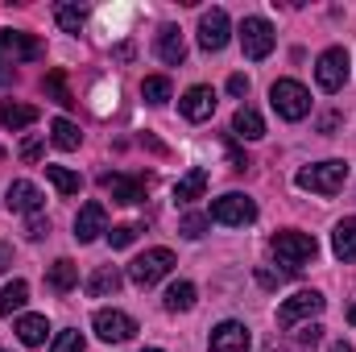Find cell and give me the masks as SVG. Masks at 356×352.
I'll return each mask as SVG.
<instances>
[{"instance_id": "cb8c5ba5", "label": "cell", "mask_w": 356, "mask_h": 352, "mask_svg": "<svg viewBox=\"0 0 356 352\" xmlns=\"http://www.w3.org/2000/svg\"><path fill=\"white\" fill-rule=\"evenodd\" d=\"M75 282H79V265L71 262V257H58V262L50 265V290L67 294V290H75Z\"/></svg>"}, {"instance_id": "52a82bcc", "label": "cell", "mask_w": 356, "mask_h": 352, "mask_svg": "<svg viewBox=\"0 0 356 352\" xmlns=\"http://www.w3.org/2000/svg\"><path fill=\"white\" fill-rule=\"evenodd\" d=\"M315 79H319V88L323 91H340L344 88V83H348V50H344V46L323 50L319 63H315Z\"/></svg>"}, {"instance_id": "b9f144b4", "label": "cell", "mask_w": 356, "mask_h": 352, "mask_svg": "<svg viewBox=\"0 0 356 352\" xmlns=\"http://www.w3.org/2000/svg\"><path fill=\"white\" fill-rule=\"evenodd\" d=\"M348 323H353V328H356V303H353V307H348Z\"/></svg>"}, {"instance_id": "f35d334b", "label": "cell", "mask_w": 356, "mask_h": 352, "mask_svg": "<svg viewBox=\"0 0 356 352\" xmlns=\"http://www.w3.org/2000/svg\"><path fill=\"white\" fill-rule=\"evenodd\" d=\"M8 265H13V249H8V245H4V241H0V273H4V269H8Z\"/></svg>"}, {"instance_id": "ac0fdd59", "label": "cell", "mask_w": 356, "mask_h": 352, "mask_svg": "<svg viewBox=\"0 0 356 352\" xmlns=\"http://www.w3.org/2000/svg\"><path fill=\"white\" fill-rule=\"evenodd\" d=\"M332 253H336L340 262H356V216H348V220L336 224V232H332Z\"/></svg>"}, {"instance_id": "60d3db41", "label": "cell", "mask_w": 356, "mask_h": 352, "mask_svg": "<svg viewBox=\"0 0 356 352\" xmlns=\"http://www.w3.org/2000/svg\"><path fill=\"white\" fill-rule=\"evenodd\" d=\"M327 352H353V344H344V340H340V344H332Z\"/></svg>"}, {"instance_id": "ee69618b", "label": "cell", "mask_w": 356, "mask_h": 352, "mask_svg": "<svg viewBox=\"0 0 356 352\" xmlns=\"http://www.w3.org/2000/svg\"><path fill=\"white\" fill-rule=\"evenodd\" d=\"M0 162H4V150H0Z\"/></svg>"}, {"instance_id": "e575fe53", "label": "cell", "mask_w": 356, "mask_h": 352, "mask_svg": "<svg viewBox=\"0 0 356 352\" xmlns=\"http://www.w3.org/2000/svg\"><path fill=\"white\" fill-rule=\"evenodd\" d=\"M319 336H323V328H315V323H307V328L298 332V344H302V349H315V344H319Z\"/></svg>"}, {"instance_id": "d6a6232c", "label": "cell", "mask_w": 356, "mask_h": 352, "mask_svg": "<svg viewBox=\"0 0 356 352\" xmlns=\"http://www.w3.org/2000/svg\"><path fill=\"white\" fill-rule=\"evenodd\" d=\"M108 241H112V249H129V245L137 241V228H133V224H120V228L108 232Z\"/></svg>"}, {"instance_id": "277c9868", "label": "cell", "mask_w": 356, "mask_h": 352, "mask_svg": "<svg viewBox=\"0 0 356 352\" xmlns=\"http://www.w3.org/2000/svg\"><path fill=\"white\" fill-rule=\"evenodd\" d=\"M211 220H216V224H228V228H245V224L257 220V203H253L249 195L228 191V195L211 199Z\"/></svg>"}, {"instance_id": "8fae6325", "label": "cell", "mask_w": 356, "mask_h": 352, "mask_svg": "<svg viewBox=\"0 0 356 352\" xmlns=\"http://www.w3.org/2000/svg\"><path fill=\"white\" fill-rule=\"evenodd\" d=\"M228 13L224 8H207L203 17H199V46L207 50V54H216V50H224L228 46Z\"/></svg>"}, {"instance_id": "9c48e42d", "label": "cell", "mask_w": 356, "mask_h": 352, "mask_svg": "<svg viewBox=\"0 0 356 352\" xmlns=\"http://www.w3.org/2000/svg\"><path fill=\"white\" fill-rule=\"evenodd\" d=\"M323 311V294L319 290H298L294 298H286L282 307H277V323L282 328H294V323H302V319H315Z\"/></svg>"}, {"instance_id": "7bdbcfd3", "label": "cell", "mask_w": 356, "mask_h": 352, "mask_svg": "<svg viewBox=\"0 0 356 352\" xmlns=\"http://www.w3.org/2000/svg\"><path fill=\"white\" fill-rule=\"evenodd\" d=\"M141 352H162V349H141Z\"/></svg>"}, {"instance_id": "2e32d148", "label": "cell", "mask_w": 356, "mask_h": 352, "mask_svg": "<svg viewBox=\"0 0 356 352\" xmlns=\"http://www.w3.org/2000/svg\"><path fill=\"white\" fill-rule=\"evenodd\" d=\"M42 203H46V195H42L33 182L17 178V182L8 186V207H13V211H25V216H33V211H42Z\"/></svg>"}, {"instance_id": "7c38bea8", "label": "cell", "mask_w": 356, "mask_h": 352, "mask_svg": "<svg viewBox=\"0 0 356 352\" xmlns=\"http://www.w3.org/2000/svg\"><path fill=\"white\" fill-rule=\"evenodd\" d=\"M211 352H249L253 349V336H249V328L245 323H236V319H228V323H220L216 332H211Z\"/></svg>"}, {"instance_id": "8992f818", "label": "cell", "mask_w": 356, "mask_h": 352, "mask_svg": "<svg viewBox=\"0 0 356 352\" xmlns=\"http://www.w3.org/2000/svg\"><path fill=\"white\" fill-rule=\"evenodd\" d=\"M46 54V46L33 33H17V29H0V63H38Z\"/></svg>"}, {"instance_id": "30bf717a", "label": "cell", "mask_w": 356, "mask_h": 352, "mask_svg": "<svg viewBox=\"0 0 356 352\" xmlns=\"http://www.w3.org/2000/svg\"><path fill=\"white\" fill-rule=\"evenodd\" d=\"M91 328H95V336L99 340H108V344H124V340H133V332H137V319L133 315H124V311H95V319H91Z\"/></svg>"}, {"instance_id": "e0dca14e", "label": "cell", "mask_w": 356, "mask_h": 352, "mask_svg": "<svg viewBox=\"0 0 356 352\" xmlns=\"http://www.w3.org/2000/svg\"><path fill=\"white\" fill-rule=\"evenodd\" d=\"M158 58H162L166 67H178V63L186 58V42H182V29H178V25H166V29L158 33Z\"/></svg>"}, {"instance_id": "4dcf8cb0", "label": "cell", "mask_w": 356, "mask_h": 352, "mask_svg": "<svg viewBox=\"0 0 356 352\" xmlns=\"http://www.w3.org/2000/svg\"><path fill=\"white\" fill-rule=\"evenodd\" d=\"M182 237H191V241H199L203 232H207V216H199V211H191V216H182Z\"/></svg>"}, {"instance_id": "3957f363", "label": "cell", "mask_w": 356, "mask_h": 352, "mask_svg": "<svg viewBox=\"0 0 356 352\" xmlns=\"http://www.w3.org/2000/svg\"><path fill=\"white\" fill-rule=\"evenodd\" d=\"M269 104H273V112L282 120H302L311 112V91L302 88V83H294V79H277L269 88Z\"/></svg>"}, {"instance_id": "ab89813d", "label": "cell", "mask_w": 356, "mask_h": 352, "mask_svg": "<svg viewBox=\"0 0 356 352\" xmlns=\"http://www.w3.org/2000/svg\"><path fill=\"white\" fill-rule=\"evenodd\" d=\"M266 352H307V349H302V344H298V349H290V344H282V340H273V344H269Z\"/></svg>"}, {"instance_id": "d6986e66", "label": "cell", "mask_w": 356, "mask_h": 352, "mask_svg": "<svg viewBox=\"0 0 356 352\" xmlns=\"http://www.w3.org/2000/svg\"><path fill=\"white\" fill-rule=\"evenodd\" d=\"M120 282H124V278H120V269H116V265H99V269L88 278V294H91V298H108V294H116V290H120Z\"/></svg>"}, {"instance_id": "74e56055", "label": "cell", "mask_w": 356, "mask_h": 352, "mask_svg": "<svg viewBox=\"0 0 356 352\" xmlns=\"http://www.w3.org/2000/svg\"><path fill=\"white\" fill-rule=\"evenodd\" d=\"M46 232H50V224H46V220H29V228H25V237H29V241H42Z\"/></svg>"}, {"instance_id": "d590c367", "label": "cell", "mask_w": 356, "mask_h": 352, "mask_svg": "<svg viewBox=\"0 0 356 352\" xmlns=\"http://www.w3.org/2000/svg\"><path fill=\"white\" fill-rule=\"evenodd\" d=\"M21 158H25V162H38V158H42V137H29V141L21 145Z\"/></svg>"}, {"instance_id": "7a4b0ae2", "label": "cell", "mask_w": 356, "mask_h": 352, "mask_svg": "<svg viewBox=\"0 0 356 352\" xmlns=\"http://www.w3.org/2000/svg\"><path fill=\"white\" fill-rule=\"evenodd\" d=\"M344 178H348V162H340V158H332V162H315V166H302L294 182L302 186V191H315V195H336L340 186H344Z\"/></svg>"}, {"instance_id": "44dd1931", "label": "cell", "mask_w": 356, "mask_h": 352, "mask_svg": "<svg viewBox=\"0 0 356 352\" xmlns=\"http://www.w3.org/2000/svg\"><path fill=\"white\" fill-rule=\"evenodd\" d=\"M33 120H38V108H33V104L0 99V125H4V129H29Z\"/></svg>"}, {"instance_id": "8d00e7d4", "label": "cell", "mask_w": 356, "mask_h": 352, "mask_svg": "<svg viewBox=\"0 0 356 352\" xmlns=\"http://www.w3.org/2000/svg\"><path fill=\"white\" fill-rule=\"evenodd\" d=\"M228 95H249V75H232L228 79Z\"/></svg>"}, {"instance_id": "1f68e13d", "label": "cell", "mask_w": 356, "mask_h": 352, "mask_svg": "<svg viewBox=\"0 0 356 352\" xmlns=\"http://www.w3.org/2000/svg\"><path fill=\"white\" fill-rule=\"evenodd\" d=\"M50 352H83V336H79V332H58L54 344H50Z\"/></svg>"}, {"instance_id": "f546056e", "label": "cell", "mask_w": 356, "mask_h": 352, "mask_svg": "<svg viewBox=\"0 0 356 352\" xmlns=\"http://www.w3.org/2000/svg\"><path fill=\"white\" fill-rule=\"evenodd\" d=\"M54 21L63 25V33H79L83 29V8L79 4H58L54 8Z\"/></svg>"}, {"instance_id": "603a6c76", "label": "cell", "mask_w": 356, "mask_h": 352, "mask_svg": "<svg viewBox=\"0 0 356 352\" xmlns=\"http://www.w3.org/2000/svg\"><path fill=\"white\" fill-rule=\"evenodd\" d=\"M203 191H207V170H203V166L186 170V175L175 182V199H178V203H191V199H199Z\"/></svg>"}, {"instance_id": "7402d4cb", "label": "cell", "mask_w": 356, "mask_h": 352, "mask_svg": "<svg viewBox=\"0 0 356 352\" xmlns=\"http://www.w3.org/2000/svg\"><path fill=\"white\" fill-rule=\"evenodd\" d=\"M13 332L21 336V344L38 349V344H46V332H50V323H46V315H21Z\"/></svg>"}, {"instance_id": "4316f807", "label": "cell", "mask_w": 356, "mask_h": 352, "mask_svg": "<svg viewBox=\"0 0 356 352\" xmlns=\"http://www.w3.org/2000/svg\"><path fill=\"white\" fill-rule=\"evenodd\" d=\"M25 303H29V286H25V282H13V286H4V290H0V315L21 311Z\"/></svg>"}, {"instance_id": "6da1fadb", "label": "cell", "mask_w": 356, "mask_h": 352, "mask_svg": "<svg viewBox=\"0 0 356 352\" xmlns=\"http://www.w3.org/2000/svg\"><path fill=\"white\" fill-rule=\"evenodd\" d=\"M269 249L277 253V262L286 265L290 273H298L302 265H311L315 257H319V241L307 237V232H273Z\"/></svg>"}, {"instance_id": "d4e9b609", "label": "cell", "mask_w": 356, "mask_h": 352, "mask_svg": "<svg viewBox=\"0 0 356 352\" xmlns=\"http://www.w3.org/2000/svg\"><path fill=\"white\" fill-rule=\"evenodd\" d=\"M50 141H54L58 150H79L83 133H79V125H71L67 116H58V120H50Z\"/></svg>"}, {"instance_id": "836d02e7", "label": "cell", "mask_w": 356, "mask_h": 352, "mask_svg": "<svg viewBox=\"0 0 356 352\" xmlns=\"http://www.w3.org/2000/svg\"><path fill=\"white\" fill-rule=\"evenodd\" d=\"M46 91H54V99H58V104H75V95L63 88V75H58V71H54V75H46Z\"/></svg>"}, {"instance_id": "9a60e30c", "label": "cell", "mask_w": 356, "mask_h": 352, "mask_svg": "<svg viewBox=\"0 0 356 352\" xmlns=\"http://www.w3.org/2000/svg\"><path fill=\"white\" fill-rule=\"evenodd\" d=\"M178 108H182V116H186V120H207V116L216 112V91L199 83V88H191L182 99H178Z\"/></svg>"}, {"instance_id": "ffe728a7", "label": "cell", "mask_w": 356, "mask_h": 352, "mask_svg": "<svg viewBox=\"0 0 356 352\" xmlns=\"http://www.w3.org/2000/svg\"><path fill=\"white\" fill-rule=\"evenodd\" d=\"M232 133L236 137H245V141H257V137H266V120L257 116V108H236V116H232Z\"/></svg>"}, {"instance_id": "ba28073f", "label": "cell", "mask_w": 356, "mask_h": 352, "mask_svg": "<svg viewBox=\"0 0 356 352\" xmlns=\"http://www.w3.org/2000/svg\"><path fill=\"white\" fill-rule=\"evenodd\" d=\"M273 25H269L266 17H245L241 21V46H245V58H266L269 50H273Z\"/></svg>"}, {"instance_id": "5bb4252c", "label": "cell", "mask_w": 356, "mask_h": 352, "mask_svg": "<svg viewBox=\"0 0 356 352\" xmlns=\"http://www.w3.org/2000/svg\"><path fill=\"white\" fill-rule=\"evenodd\" d=\"M99 186L116 203H141L145 199V178H133V175H99Z\"/></svg>"}, {"instance_id": "83f0119b", "label": "cell", "mask_w": 356, "mask_h": 352, "mask_svg": "<svg viewBox=\"0 0 356 352\" xmlns=\"http://www.w3.org/2000/svg\"><path fill=\"white\" fill-rule=\"evenodd\" d=\"M162 303H166V311H191L195 307V286L191 282H175Z\"/></svg>"}, {"instance_id": "484cf974", "label": "cell", "mask_w": 356, "mask_h": 352, "mask_svg": "<svg viewBox=\"0 0 356 352\" xmlns=\"http://www.w3.org/2000/svg\"><path fill=\"white\" fill-rule=\"evenodd\" d=\"M46 178L54 182L58 195H79V186H83V178L75 170H67V166H46Z\"/></svg>"}, {"instance_id": "f1b7e54d", "label": "cell", "mask_w": 356, "mask_h": 352, "mask_svg": "<svg viewBox=\"0 0 356 352\" xmlns=\"http://www.w3.org/2000/svg\"><path fill=\"white\" fill-rule=\"evenodd\" d=\"M141 95H145L149 104H166V99L175 95V88H170V79H166V75H149V79L141 83Z\"/></svg>"}, {"instance_id": "5b68a950", "label": "cell", "mask_w": 356, "mask_h": 352, "mask_svg": "<svg viewBox=\"0 0 356 352\" xmlns=\"http://www.w3.org/2000/svg\"><path fill=\"white\" fill-rule=\"evenodd\" d=\"M170 269H175V253H170V249H149V253H141L137 262L129 265V282L145 290V286L162 282Z\"/></svg>"}, {"instance_id": "4fadbf2b", "label": "cell", "mask_w": 356, "mask_h": 352, "mask_svg": "<svg viewBox=\"0 0 356 352\" xmlns=\"http://www.w3.org/2000/svg\"><path fill=\"white\" fill-rule=\"evenodd\" d=\"M99 232H108V211H104V203H83L79 216H75V241H79V245H91Z\"/></svg>"}]
</instances>
